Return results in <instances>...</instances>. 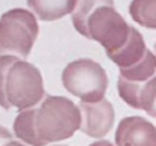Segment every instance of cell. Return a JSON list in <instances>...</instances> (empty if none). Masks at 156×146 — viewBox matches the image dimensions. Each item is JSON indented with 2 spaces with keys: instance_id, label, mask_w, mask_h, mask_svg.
I'll return each instance as SVG.
<instances>
[{
  "instance_id": "6da1fadb",
  "label": "cell",
  "mask_w": 156,
  "mask_h": 146,
  "mask_svg": "<svg viewBox=\"0 0 156 146\" xmlns=\"http://www.w3.org/2000/svg\"><path fill=\"white\" fill-rule=\"evenodd\" d=\"M82 113L79 105L65 96H44L34 106L33 127L43 146L70 139L80 130Z\"/></svg>"
},
{
  "instance_id": "7a4b0ae2",
  "label": "cell",
  "mask_w": 156,
  "mask_h": 146,
  "mask_svg": "<svg viewBox=\"0 0 156 146\" xmlns=\"http://www.w3.org/2000/svg\"><path fill=\"white\" fill-rule=\"evenodd\" d=\"M37 16L29 9L14 7L0 16V56L26 59L39 37Z\"/></svg>"
},
{
  "instance_id": "3957f363",
  "label": "cell",
  "mask_w": 156,
  "mask_h": 146,
  "mask_svg": "<svg viewBox=\"0 0 156 146\" xmlns=\"http://www.w3.org/2000/svg\"><path fill=\"white\" fill-rule=\"evenodd\" d=\"M62 85L72 96L92 103L105 99L109 77L100 63L89 57H82L65 66L62 72Z\"/></svg>"
},
{
  "instance_id": "277c9868",
  "label": "cell",
  "mask_w": 156,
  "mask_h": 146,
  "mask_svg": "<svg viewBox=\"0 0 156 146\" xmlns=\"http://www.w3.org/2000/svg\"><path fill=\"white\" fill-rule=\"evenodd\" d=\"M6 99L10 108L24 110L37 106L44 98L42 72L26 59H17L6 73Z\"/></svg>"
},
{
  "instance_id": "5b68a950",
  "label": "cell",
  "mask_w": 156,
  "mask_h": 146,
  "mask_svg": "<svg viewBox=\"0 0 156 146\" xmlns=\"http://www.w3.org/2000/svg\"><path fill=\"white\" fill-rule=\"evenodd\" d=\"M130 27L115 6L103 5L90 14L87 20V39L98 42L108 55L119 50L128 42Z\"/></svg>"
},
{
  "instance_id": "8992f818",
  "label": "cell",
  "mask_w": 156,
  "mask_h": 146,
  "mask_svg": "<svg viewBox=\"0 0 156 146\" xmlns=\"http://www.w3.org/2000/svg\"><path fill=\"white\" fill-rule=\"evenodd\" d=\"M82 113L80 132L86 136L100 139L105 137L115 125V108L108 99L99 102H79Z\"/></svg>"
},
{
  "instance_id": "52a82bcc",
  "label": "cell",
  "mask_w": 156,
  "mask_h": 146,
  "mask_svg": "<svg viewBox=\"0 0 156 146\" xmlns=\"http://www.w3.org/2000/svg\"><path fill=\"white\" fill-rule=\"evenodd\" d=\"M116 146H156V126L142 116H126L115 132Z\"/></svg>"
},
{
  "instance_id": "ba28073f",
  "label": "cell",
  "mask_w": 156,
  "mask_h": 146,
  "mask_svg": "<svg viewBox=\"0 0 156 146\" xmlns=\"http://www.w3.org/2000/svg\"><path fill=\"white\" fill-rule=\"evenodd\" d=\"M146 52H147V47H146V42H145L143 34L136 27L132 26L128 42L125 43L119 50L108 53L106 56L120 69V67H129L136 65L137 62L142 60V57L145 56Z\"/></svg>"
},
{
  "instance_id": "9c48e42d",
  "label": "cell",
  "mask_w": 156,
  "mask_h": 146,
  "mask_svg": "<svg viewBox=\"0 0 156 146\" xmlns=\"http://www.w3.org/2000/svg\"><path fill=\"white\" fill-rule=\"evenodd\" d=\"M77 0H27L29 9L42 22H56L72 14Z\"/></svg>"
},
{
  "instance_id": "30bf717a",
  "label": "cell",
  "mask_w": 156,
  "mask_h": 146,
  "mask_svg": "<svg viewBox=\"0 0 156 146\" xmlns=\"http://www.w3.org/2000/svg\"><path fill=\"white\" fill-rule=\"evenodd\" d=\"M156 75V56L151 49H147L142 60L137 62L136 65L129 67H120L119 76L136 83H145Z\"/></svg>"
},
{
  "instance_id": "8fae6325",
  "label": "cell",
  "mask_w": 156,
  "mask_h": 146,
  "mask_svg": "<svg viewBox=\"0 0 156 146\" xmlns=\"http://www.w3.org/2000/svg\"><path fill=\"white\" fill-rule=\"evenodd\" d=\"M115 6V0H77L76 7L72 13V23L76 32L87 39V20L99 6Z\"/></svg>"
},
{
  "instance_id": "7c38bea8",
  "label": "cell",
  "mask_w": 156,
  "mask_h": 146,
  "mask_svg": "<svg viewBox=\"0 0 156 146\" xmlns=\"http://www.w3.org/2000/svg\"><path fill=\"white\" fill-rule=\"evenodd\" d=\"M33 112L34 108H29L20 110L13 122V132L14 136L20 142H23L29 146H43V143L36 136L33 127Z\"/></svg>"
},
{
  "instance_id": "4fadbf2b",
  "label": "cell",
  "mask_w": 156,
  "mask_h": 146,
  "mask_svg": "<svg viewBox=\"0 0 156 146\" xmlns=\"http://www.w3.org/2000/svg\"><path fill=\"white\" fill-rule=\"evenodd\" d=\"M129 14L139 26L156 30V0H132Z\"/></svg>"
},
{
  "instance_id": "5bb4252c",
  "label": "cell",
  "mask_w": 156,
  "mask_h": 146,
  "mask_svg": "<svg viewBox=\"0 0 156 146\" xmlns=\"http://www.w3.org/2000/svg\"><path fill=\"white\" fill-rule=\"evenodd\" d=\"M139 110L156 119V75L143 83L139 93Z\"/></svg>"
},
{
  "instance_id": "9a60e30c",
  "label": "cell",
  "mask_w": 156,
  "mask_h": 146,
  "mask_svg": "<svg viewBox=\"0 0 156 146\" xmlns=\"http://www.w3.org/2000/svg\"><path fill=\"white\" fill-rule=\"evenodd\" d=\"M143 83H136V82H130V80L125 79L122 76H119L118 79V93L120 99L125 103L130 106L132 109L139 110V93L142 89Z\"/></svg>"
},
{
  "instance_id": "2e32d148",
  "label": "cell",
  "mask_w": 156,
  "mask_h": 146,
  "mask_svg": "<svg viewBox=\"0 0 156 146\" xmlns=\"http://www.w3.org/2000/svg\"><path fill=\"white\" fill-rule=\"evenodd\" d=\"M19 59L17 56L13 55H3L0 56V108L3 109H10V105L6 99V92H5V85H6V73L9 70V67L13 65V62Z\"/></svg>"
},
{
  "instance_id": "e0dca14e",
  "label": "cell",
  "mask_w": 156,
  "mask_h": 146,
  "mask_svg": "<svg viewBox=\"0 0 156 146\" xmlns=\"http://www.w3.org/2000/svg\"><path fill=\"white\" fill-rule=\"evenodd\" d=\"M13 141L14 137L9 129H6L5 126H0V146H9Z\"/></svg>"
},
{
  "instance_id": "ac0fdd59",
  "label": "cell",
  "mask_w": 156,
  "mask_h": 146,
  "mask_svg": "<svg viewBox=\"0 0 156 146\" xmlns=\"http://www.w3.org/2000/svg\"><path fill=\"white\" fill-rule=\"evenodd\" d=\"M89 146H115L112 142L109 141H98V142H93V143H90Z\"/></svg>"
},
{
  "instance_id": "d6986e66",
  "label": "cell",
  "mask_w": 156,
  "mask_h": 146,
  "mask_svg": "<svg viewBox=\"0 0 156 146\" xmlns=\"http://www.w3.org/2000/svg\"><path fill=\"white\" fill-rule=\"evenodd\" d=\"M153 53H155V56H156V42H155V45H153Z\"/></svg>"
},
{
  "instance_id": "ffe728a7",
  "label": "cell",
  "mask_w": 156,
  "mask_h": 146,
  "mask_svg": "<svg viewBox=\"0 0 156 146\" xmlns=\"http://www.w3.org/2000/svg\"><path fill=\"white\" fill-rule=\"evenodd\" d=\"M53 146H66V145H53Z\"/></svg>"
}]
</instances>
